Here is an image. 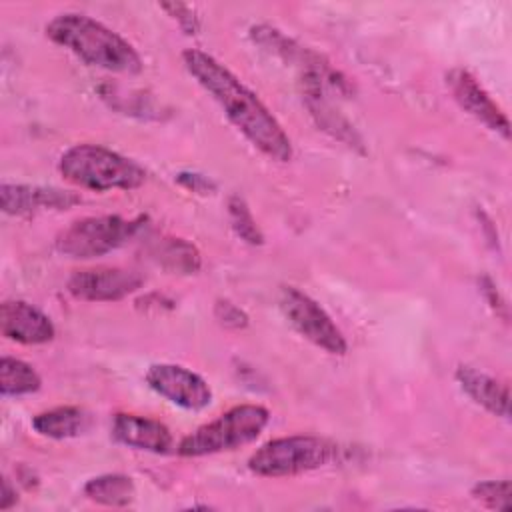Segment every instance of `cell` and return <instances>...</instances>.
I'll return each instance as SVG.
<instances>
[{
	"label": "cell",
	"mask_w": 512,
	"mask_h": 512,
	"mask_svg": "<svg viewBox=\"0 0 512 512\" xmlns=\"http://www.w3.org/2000/svg\"><path fill=\"white\" fill-rule=\"evenodd\" d=\"M112 438L128 448L166 454L172 448V432L160 420L118 412L112 420Z\"/></svg>",
	"instance_id": "obj_12"
},
{
	"label": "cell",
	"mask_w": 512,
	"mask_h": 512,
	"mask_svg": "<svg viewBox=\"0 0 512 512\" xmlns=\"http://www.w3.org/2000/svg\"><path fill=\"white\" fill-rule=\"evenodd\" d=\"M134 482L126 474H102L84 484V494L102 506H128L134 500Z\"/></svg>",
	"instance_id": "obj_17"
},
{
	"label": "cell",
	"mask_w": 512,
	"mask_h": 512,
	"mask_svg": "<svg viewBox=\"0 0 512 512\" xmlns=\"http://www.w3.org/2000/svg\"><path fill=\"white\" fill-rule=\"evenodd\" d=\"M480 286H482V292H484V296H486L490 308L494 310V314L500 316L502 320H508V308H506V304H504V300H502L498 288L494 286V282L484 276V278L480 280Z\"/></svg>",
	"instance_id": "obj_24"
},
{
	"label": "cell",
	"mask_w": 512,
	"mask_h": 512,
	"mask_svg": "<svg viewBox=\"0 0 512 512\" xmlns=\"http://www.w3.org/2000/svg\"><path fill=\"white\" fill-rule=\"evenodd\" d=\"M278 302L282 314L300 336H304L314 346L326 350L328 354H346L348 344L344 334L314 298L294 286H282Z\"/></svg>",
	"instance_id": "obj_7"
},
{
	"label": "cell",
	"mask_w": 512,
	"mask_h": 512,
	"mask_svg": "<svg viewBox=\"0 0 512 512\" xmlns=\"http://www.w3.org/2000/svg\"><path fill=\"white\" fill-rule=\"evenodd\" d=\"M268 422L270 412L260 404L234 406L220 414L216 420L202 424L184 436L178 444V454L186 458H198L234 450L256 440Z\"/></svg>",
	"instance_id": "obj_4"
},
{
	"label": "cell",
	"mask_w": 512,
	"mask_h": 512,
	"mask_svg": "<svg viewBox=\"0 0 512 512\" xmlns=\"http://www.w3.org/2000/svg\"><path fill=\"white\" fill-rule=\"evenodd\" d=\"M228 218L232 224V230L250 246H260L264 242V236L248 208V204L244 202V198L240 196H230L228 200Z\"/></svg>",
	"instance_id": "obj_19"
},
{
	"label": "cell",
	"mask_w": 512,
	"mask_h": 512,
	"mask_svg": "<svg viewBox=\"0 0 512 512\" xmlns=\"http://www.w3.org/2000/svg\"><path fill=\"white\" fill-rule=\"evenodd\" d=\"M456 382L478 406L494 416H510V392L508 386L472 366H458Z\"/></svg>",
	"instance_id": "obj_14"
},
{
	"label": "cell",
	"mask_w": 512,
	"mask_h": 512,
	"mask_svg": "<svg viewBox=\"0 0 512 512\" xmlns=\"http://www.w3.org/2000/svg\"><path fill=\"white\" fill-rule=\"evenodd\" d=\"M58 170L70 184L94 192L134 190L146 180L140 164L100 144L70 146L60 156Z\"/></svg>",
	"instance_id": "obj_3"
},
{
	"label": "cell",
	"mask_w": 512,
	"mask_h": 512,
	"mask_svg": "<svg viewBox=\"0 0 512 512\" xmlns=\"http://www.w3.org/2000/svg\"><path fill=\"white\" fill-rule=\"evenodd\" d=\"M214 314L226 328H244L248 324V316L230 300H218L214 306Z\"/></svg>",
	"instance_id": "obj_21"
},
{
	"label": "cell",
	"mask_w": 512,
	"mask_h": 512,
	"mask_svg": "<svg viewBox=\"0 0 512 512\" xmlns=\"http://www.w3.org/2000/svg\"><path fill=\"white\" fill-rule=\"evenodd\" d=\"M176 180H178L184 188H188V190H192V192H196V194H210V192L214 190V182H212L210 178L198 174V172H180V174L176 176Z\"/></svg>",
	"instance_id": "obj_23"
},
{
	"label": "cell",
	"mask_w": 512,
	"mask_h": 512,
	"mask_svg": "<svg viewBox=\"0 0 512 512\" xmlns=\"http://www.w3.org/2000/svg\"><path fill=\"white\" fill-rule=\"evenodd\" d=\"M472 498L486 508L506 510L510 506V482L508 480H484L472 488Z\"/></svg>",
	"instance_id": "obj_20"
},
{
	"label": "cell",
	"mask_w": 512,
	"mask_h": 512,
	"mask_svg": "<svg viewBox=\"0 0 512 512\" xmlns=\"http://www.w3.org/2000/svg\"><path fill=\"white\" fill-rule=\"evenodd\" d=\"M144 278L128 268L118 266H98L76 270L66 284V290L86 302H116L136 292Z\"/></svg>",
	"instance_id": "obj_8"
},
{
	"label": "cell",
	"mask_w": 512,
	"mask_h": 512,
	"mask_svg": "<svg viewBox=\"0 0 512 512\" xmlns=\"http://www.w3.org/2000/svg\"><path fill=\"white\" fill-rule=\"evenodd\" d=\"M144 378L156 394L180 408L202 410L212 402V390L208 382L184 366L152 364L148 366Z\"/></svg>",
	"instance_id": "obj_9"
},
{
	"label": "cell",
	"mask_w": 512,
	"mask_h": 512,
	"mask_svg": "<svg viewBox=\"0 0 512 512\" xmlns=\"http://www.w3.org/2000/svg\"><path fill=\"white\" fill-rule=\"evenodd\" d=\"M182 62L188 74L220 104L226 118L254 148L276 162L292 158V142L280 122L222 62L198 48L184 50Z\"/></svg>",
	"instance_id": "obj_1"
},
{
	"label": "cell",
	"mask_w": 512,
	"mask_h": 512,
	"mask_svg": "<svg viewBox=\"0 0 512 512\" xmlns=\"http://www.w3.org/2000/svg\"><path fill=\"white\" fill-rule=\"evenodd\" d=\"M2 210L6 214H32L38 210H66L80 202V196L74 192L44 188V186H26V184H2Z\"/></svg>",
	"instance_id": "obj_13"
},
{
	"label": "cell",
	"mask_w": 512,
	"mask_h": 512,
	"mask_svg": "<svg viewBox=\"0 0 512 512\" xmlns=\"http://www.w3.org/2000/svg\"><path fill=\"white\" fill-rule=\"evenodd\" d=\"M162 10H166L172 18L178 20L180 28L186 32V34H196L198 30V18L194 16V10L186 4H180V2H170V4H162L160 6Z\"/></svg>",
	"instance_id": "obj_22"
},
{
	"label": "cell",
	"mask_w": 512,
	"mask_h": 512,
	"mask_svg": "<svg viewBox=\"0 0 512 512\" xmlns=\"http://www.w3.org/2000/svg\"><path fill=\"white\" fill-rule=\"evenodd\" d=\"M152 260L174 274H194L202 266L198 248L184 238H160L150 248Z\"/></svg>",
	"instance_id": "obj_15"
},
{
	"label": "cell",
	"mask_w": 512,
	"mask_h": 512,
	"mask_svg": "<svg viewBox=\"0 0 512 512\" xmlns=\"http://www.w3.org/2000/svg\"><path fill=\"white\" fill-rule=\"evenodd\" d=\"M446 84L454 96V100L478 122H482L488 130L500 134L504 140L510 136V122L500 106L490 98L484 86L464 68H452L446 74Z\"/></svg>",
	"instance_id": "obj_10"
},
{
	"label": "cell",
	"mask_w": 512,
	"mask_h": 512,
	"mask_svg": "<svg viewBox=\"0 0 512 512\" xmlns=\"http://www.w3.org/2000/svg\"><path fill=\"white\" fill-rule=\"evenodd\" d=\"M142 222L144 218L128 220L112 214L80 218L56 236V250L78 260L104 256L134 238Z\"/></svg>",
	"instance_id": "obj_6"
},
{
	"label": "cell",
	"mask_w": 512,
	"mask_h": 512,
	"mask_svg": "<svg viewBox=\"0 0 512 512\" xmlns=\"http://www.w3.org/2000/svg\"><path fill=\"white\" fill-rule=\"evenodd\" d=\"M16 490L12 488V484H10V480L8 478H4L2 480V496H0V510H8V508H12L14 504H16Z\"/></svg>",
	"instance_id": "obj_25"
},
{
	"label": "cell",
	"mask_w": 512,
	"mask_h": 512,
	"mask_svg": "<svg viewBox=\"0 0 512 512\" xmlns=\"http://www.w3.org/2000/svg\"><path fill=\"white\" fill-rule=\"evenodd\" d=\"M86 426V412L78 406H58L32 418V428L44 438L64 440L78 436Z\"/></svg>",
	"instance_id": "obj_16"
},
{
	"label": "cell",
	"mask_w": 512,
	"mask_h": 512,
	"mask_svg": "<svg viewBox=\"0 0 512 512\" xmlns=\"http://www.w3.org/2000/svg\"><path fill=\"white\" fill-rule=\"evenodd\" d=\"M338 446L326 438L294 434L262 444L250 458L248 468L266 478L294 476L326 466L336 458Z\"/></svg>",
	"instance_id": "obj_5"
},
{
	"label": "cell",
	"mask_w": 512,
	"mask_h": 512,
	"mask_svg": "<svg viewBox=\"0 0 512 512\" xmlns=\"http://www.w3.org/2000/svg\"><path fill=\"white\" fill-rule=\"evenodd\" d=\"M46 36L82 62L108 72L138 74L144 68L140 54L128 40L86 14L64 12L54 16L46 24Z\"/></svg>",
	"instance_id": "obj_2"
},
{
	"label": "cell",
	"mask_w": 512,
	"mask_h": 512,
	"mask_svg": "<svg viewBox=\"0 0 512 512\" xmlns=\"http://www.w3.org/2000/svg\"><path fill=\"white\" fill-rule=\"evenodd\" d=\"M0 328L8 340L36 346L54 338L56 328L52 320L36 306L24 300H6L0 306Z\"/></svg>",
	"instance_id": "obj_11"
},
{
	"label": "cell",
	"mask_w": 512,
	"mask_h": 512,
	"mask_svg": "<svg viewBox=\"0 0 512 512\" xmlns=\"http://www.w3.org/2000/svg\"><path fill=\"white\" fill-rule=\"evenodd\" d=\"M40 374L24 360L2 356L0 360V392L2 396H24L40 390Z\"/></svg>",
	"instance_id": "obj_18"
}]
</instances>
